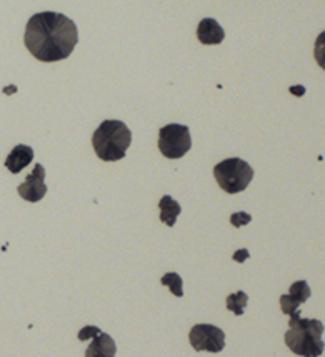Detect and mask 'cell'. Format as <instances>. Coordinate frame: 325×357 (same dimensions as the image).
I'll return each instance as SVG.
<instances>
[{
    "label": "cell",
    "mask_w": 325,
    "mask_h": 357,
    "mask_svg": "<svg viewBox=\"0 0 325 357\" xmlns=\"http://www.w3.org/2000/svg\"><path fill=\"white\" fill-rule=\"evenodd\" d=\"M197 39L204 45H217L225 39V32L215 19H204L197 27Z\"/></svg>",
    "instance_id": "9"
},
{
    "label": "cell",
    "mask_w": 325,
    "mask_h": 357,
    "mask_svg": "<svg viewBox=\"0 0 325 357\" xmlns=\"http://www.w3.org/2000/svg\"><path fill=\"white\" fill-rule=\"evenodd\" d=\"M24 42L37 61H64L74 52L79 42L77 25L58 12L33 14L25 27Z\"/></svg>",
    "instance_id": "1"
},
{
    "label": "cell",
    "mask_w": 325,
    "mask_h": 357,
    "mask_svg": "<svg viewBox=\"0 0 325 357\" xmlns=\"http://www.w3.org/2000/svg\"><path fill=\"white\" fill-rule=\"evenodd\" d=\"M247 303H248V297L246 292L239 291L235 292V294H230L227 297V309H229L230 312H234L235 316H242L244 309L247 307Z\"/></svg>",
    "instance_id": "13"
},
{
    "label": "cell",
    "mask_w": 325,
    "mask_h": 357,
    "mask_svg": "<svg viewBox=\"0 0 325 357\" xmlns=\"http://www.w3.org/2000/svg\"><path fill=\"white\" fill-rule=\"evenodd\" d=\"M252 220V218L248 214H246V212H237V214H232L230 218V222L234 227H242V225L248 224Z\"/></svg>",
    "instance_id": "15"
},
{
    "label": "cell",
    "mask_w": 325,
    "mask_h": 357,
    "mask_svg": "<svg viewBox=\"0 0 325 357\" xmlns=\"http://www.w3.org/2000/svg\"><path fill=\"white\" fill-rule=\"evenodd\" d=\"M214 176L219 187L227 194H239L246 190L254 178V169L246 160L232 157L214 167Z\"/></svg>",
    "instance_id": "4"
},
{
    "label": "cell",
    "mask_w": 325,
    "mask_h": 357,
    "mask_svg": "<svg viewBox=\"0 0 325 357\" xmlns=\"http://www.w3.org/2000/svg\"><path fill=\"white\" fill-rule=\"evenodd\" d=\"M192 139L187 126L168 124L159 132V149L167 159H180L191 151Z\"/></svg>",
    "instance_id": "5"
},
{
    "label": "cell",
    "mask_w": 325,
    "mask_h": 357,
    "mask_svg": "<svg viewBox=\"0 0 325 357\" xmlns=\"http://www.w3.org/2000/svg\"><path fill=\"white\" fill-rule=\"evenodd\" d=\"M117 346L113 339L105 333H97L87 347L86 357H116Z\"/></svg>",
    "instance_id": "10"
},
{
    "label": "cell",
    "mask_w": 325,
    "mask_h": 357,
    "mask_svg": "<svg viewBox=\"0 0 325 357\" xmlns=\"http://www.w3.org/2000/svg\"><path fill=\"white\" fill-rule=\"evenodd\" d=\"M247 257H248L247 249H240L239 252H235V254H234V259H235V261H237V262H244V261H246Z\"/></svg>",
    "instance_id": "17"
},
{
    "label": "cell",
    "mask_w": 325,
    "mask_h": 357,
    "mask_svg": "<svg viewBox=\"0 0 325 357\" xmlns=\"http://www.w3.org/2000/svg\"><path fill=\"white\" fill-rule=\"evenodd\" d=\"M32 160H33V149L20 144V146L14 147V151L7 155L6 167L12 174H19L20 171H24V169L27 167Z\"/></svg>",
    "instance_id": "11"
},
{
    "label": "cell",
    "mask_w": 325,
    "mask_h": 357,
    "mask_svg": "<svg viewBox=\"0 0 325 357\" xmlns=\"http://www.w3.org/2000/svg\"><path fill=\"white\" fill-rule=\"evenodd\" d=\"M132 142V132L124 122L104 121L97 127L92 137V146L97 157L105 162H116L124 159Z\"/></svg>",
    "instance_id": "3"
},
{
    "label": "cell",
    "mask_w": 325,
    "mask_h": 357,
    "mask_svg": "<svg viewBox=\"0 0 325 357\" xmlns=\"http://www.w3.org/2000/svg\"><path fill=\"white\" fill-rule=\"evenodd\" d=\"M159 209H160V220H162L166 225H168V227H174L177 222V218H179L180 212H182L180 204L177 202L174 197H171V195H164V197L160 199Z\"/></svg>",
    "instance_id": "12"
},
{
    "label": "cell",
    "mask_w": 325,
    "mask_h": 357,
    "mask_svg": "<svg viewBox=\"0 0 325 357\" xmlns=\"http://www.w3.org/2000/svg\"><path fill=\"white\" fill-rule=\"evenodd\" d=\"M20 197L27 202H39L47 194V185H45V169L42 164H35L33 172L29 174L24 184L17 189Z\"/></svg>",
    "instance_id": "7"
},
{
    "label": "cell",
    "mask_w": 325,
    "mask_h": 357,
    "mask_svg": "<svg viewBox=\"0 0 325 357\" xmlns=\"http://www.w3.org/2000/svg\"><path fill=\"white\" fill-rule=\"evenodd\" d=\"M324 324L317 319H302L299 312L290 316L289 331L284 341L294 354L302 357H319L324 352Z\"/></svg>",
    "instance_id": "2"
},
{
    "label": "cell",
    "mask_w": 325,
    "mask_h": 357,
    "mask_svg": "<svg viewBox=\"0 0 325 357\" xmlns=\"http://www.w3.org/2000/svg\"><path fill=\"white\" fill-rule=\"evenodd\" d=\"M189 341L193 349L202 352H222L225 347V334L212 324H197L191 329Z\"/></svg>",
    "instance_id": "6"
},
{
    "label": "cell",
    "mask_w": 325,
    "mask_h": 357,
    "mask_svg": "<svg viewBox=\"0 0 325 357\" xmlns=\"http://www.w3.org/2000/svg\"><path fill=\"white\" fill-rule=\"evenodd\" d=\"M160 284L171 289L172 294H174L175 297H182L184 296L182 279H180V275L175 274V272H168V274L162 275V279H160Z\"/></svg>",
    "instance_id": "14"
},
{
    "label": "cell",
    "mask_w": 325,
    "mask_h": 357,
    "mask_svg": "<svg viewBox=\"0 0 325 357\" xmlns=\"http://www.w3.org/2000/svg\"><path fill=\"white\" fill-rule=\"evenodd\" d=\"M310 297V287L306 280H297L290 286L289 294H284L280 297V307L282 312L287 314V316H292V314L297 312L299 305L306 303Z\"/></svg>",
    "instance_id": "8"
},
{
    "label": "cell",
    "mask_w": 325,
    "mask_h": 357,
    "mask_svg": "<svg viewBox=\"0 0 325 357\" xmlns=\"http://www.w3.org/2000/svg\"><path fill=\"white\" fill-rule=\"evenodd\" d=\"M97 333H100L99 327H95V326H87V327H84V329L79 333V339H80V341H87V339L94 337V335H95Z\"/></svg>",
    "instance_id": "16"
}]
</instances>
